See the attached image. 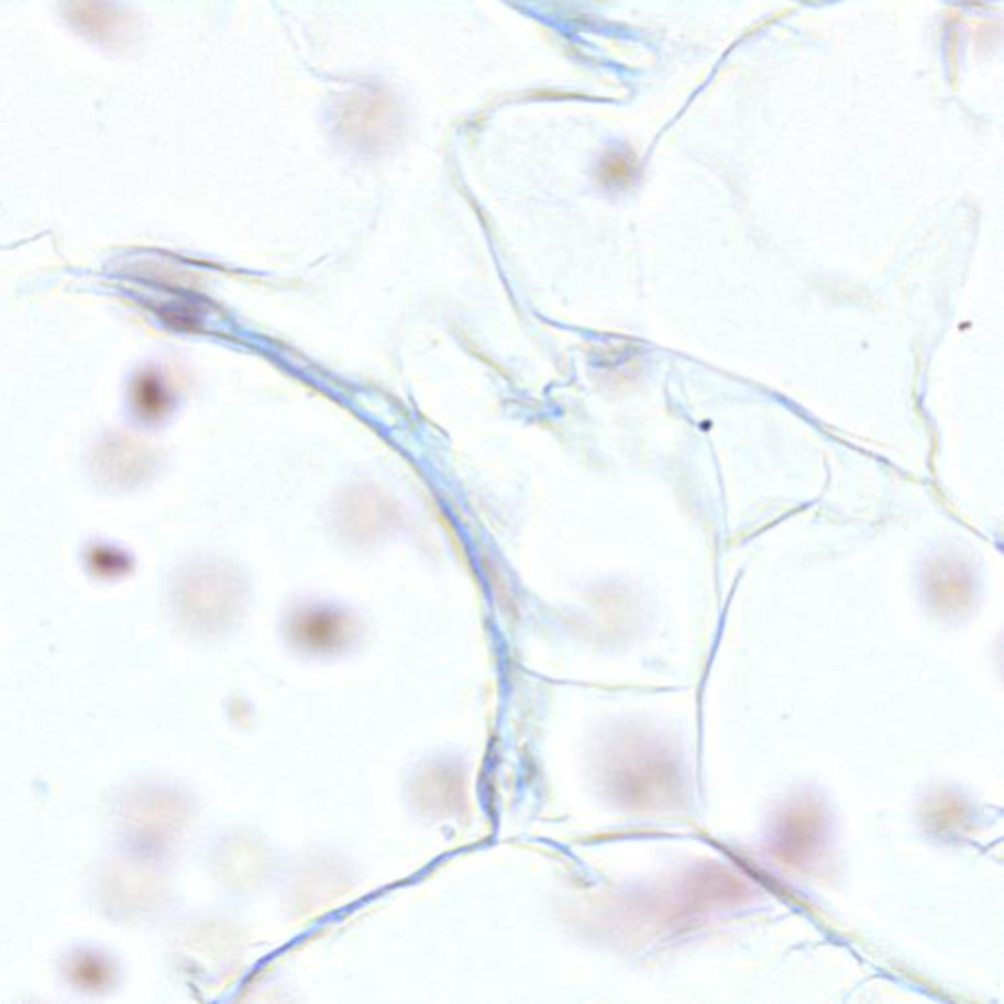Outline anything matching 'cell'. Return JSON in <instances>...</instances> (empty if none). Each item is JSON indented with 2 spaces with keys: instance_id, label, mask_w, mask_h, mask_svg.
<instances>
[{
  "instance_id": "obj_1",
  "label": "cell",
  "mask_w": 1004,
  "mask_h": 1004,
  "mask_svg": "<svg viewBox=\"0 0 1004 1004\" xmlns=\"http://www.w3.org/2000/svg\"><path fill=\"white\" fill-rule=\"evenodd\" d=\"M393 117L395 114L383 97L362 95L345 104L340 124L345 134L372 144L380 137H387L390 128H395Z\"/></svg>"
},
{
  "instance_id": "obj_2",
  "label": "cell",
  "mask_w": 1004,
  "mask_h": 1004,
  "mask_svg": "<svg viewBox=\"0 0 1004 1004\" xmlns=\"http://www.w3.org/2000/svg\"><path fill=\"white\" fill-rule=\"evenodd\" d=\"M632 164L625 157H613L603 165V177L608 185H626L632 179Z\"/></svg>"
}]
</instances>
